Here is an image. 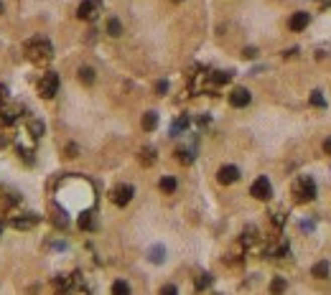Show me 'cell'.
<instances>
[{"mask_svg": "<svg viewBox=\"0 0 331 295\" xmlns=\"http://www.w3.org/2000/svg\"><path fill=\"white\" fill-rule=\"evenodd\" d=\"M311 272H313V277H328V262H323V260L316 262Z\"/></svg>", "mask_w": 331, "mask_h": 295, "instance_id": "obj_18", "label": "cell"}, {"mask_svg": "<svg viewBox=\"0 0 331 295\" xmlns=\"http://www.w3.org/2000/svg\"><path fill=\"white\" fill-rule=\"evenodd\" d=\"M250 92H247L244 87H237V89H232V94H229V105L232 107H247L250 105Z\"/></svg>", "mask_w": 331, "mask_h": 295, "instance_id": "obj_8", "label": "cell"}, {"mask_svg": "<svg viewBox=\"0 0 331 295\" xmlns=\"http://www.w3.org/2000/svg\"><path fill=\"white\" fill-rule=\"evenodd\" d=\"M112 292H115V295H128V292H130V285L122 282V280H117V282L112 285Z\"/></svg>", "mask_w": 331, "mask_h": 295, "instance_id": "obj_22", "label": "cell"}, {"mask_svg": "<svg viewBox=\"0 0 331 295\" xmlns=\"http://www.w3.org/2000/svg\"><path fill=\"white\" fill-rule=\"evenodd\" d=\"M107 33H110V36H120V33H122V23H120L117 18H110V21H107Z\"/></svg>", "mask_w": 331, "mask_h": 295, "instance_id": "obj_21", "label": "cell"}, {"mask_svg": "<svg viewBox=\"0 0 331 295\" xmlns=\"http://www.w3.org/2000/svg\"><path fill=\"white\" fill-rule=\"evenodd\" d=\"M308 23H311V16L308 13H293L291 16V21H288V26H291V31H296V33H301L303 28H308Z\"/></svg>", "mask_w": 331, "mask_h": 295, "instance_id": "obj_9", "label": "cell"}, {"mask_svg": "<svg viewBox=\"0 0 331 295\" xmlns=\"http://www.w3.org/2000/svg\"><path fill=\"white\" fill-rule=\"evenodd\" d=\"M79 229H85V232L95 229V219H92V214H81V217H79Z\"/></svg>", "mask_w": 331, "mask_h": 295, "instance_id": "obj_20", "label": "cell"}, {"mask_svg": "<svg viewBox=\"0 0 331 295\" xmlns=\"http://www.w3.org/2000/svg\"><path fill=\"white\" fill-rule=\"evenodd\" d=\"M217 181H219L222 186L237 183V181H239V168H237V165H222L219 171H217Z\"/></svg>", "mask_w": 331, "mask_h": 295, "instance_id": "obj_7", "label": "cell"}, {"mask_svg": "<svg viewBox=\"0 0 331 295\" xmlns=\"http://www.w3.org/2000/svg\"><path fill=\"white\" fill-rule=\"evenodd\" d=\"M186 125H189V120H186V117H181V120H176V122H174V128H171V133L176 135V133H181V130H186Z\"/></svg>", "mask_w": 331, "mask_h": 295, "instance_id": "obj_25", "label": "cell"}, {"mask_svg": "<svg viewBox=\"0 0 331 295\" xmlns=\"http://www.w3.org/2000/svg\"><path fill=\"white\" fill-rule=\"evenodd\" d=\"M323 153H326V155H331V135L323 140Z\"/></svg>", "mask_w": 331, "mask_h": 295, "instance_id": "obj_31", "label": "cell"}, {"mask_svg": "<svg viewBox=\"0 0 331 295\" xmlns=\"http://www.w3.org/2000/svg\"><path fill=\"white\" fill-rule=\"evenodd\" d=\"M212 285V275H199L196 277V290H204V287H209Z\"/></svg>", "mask_w": 331, "mask_h": 295, "instance_id": "obj_24", "label": "cell"}, {"mask_svg": "<svg viewBox=\"0 0 331 295\" xmlns=\"http://www.w3.org/2000/svg\"><path fill=\"white\" fill-rule=\"evenodd\" d=\"M311 105H313V107H326V100H323V94H321L318 89L311 92Z\"/></svg>", "mask_w": 331, "mask_h": 295, "instance_id": "obj_23", "label": "cell"}, {"mask_svg": "<svg viewBox=\"0 0 331 295\" xmlns=\"http://www.w3.org/2000/svg\"><path fill=\"white\" fill-rule=\"evenodd\" d=\"M138 160H140V165H153L155 163V148H143L140 153H138Z\"/></svg>", "mask_w": 331, "mask_h": 295, "instance_id": "obj_13", "label": "cell"}, {"mask_svg": "<svg viewBox=\"0 0 331 295\" xmlns=\"http://www.w3.org/2000/svg\"><path fill=\"white\" fill-rule=\"evenodd\" d=\"M270 290H273V292H283V290H285V280H283V277H275V280L270 282Z\"/></svg>", "mask_w": 331, "mask_h": 295, "instance_id": "obj_27", "label": "cell"}, {"mask_svg": "<svg viewBox=\"0 0 331 295\" xmlns=\"http://www.w3.org/2000/svg\"><path fill=\"white\" fill-rule=\"evenodd\" d=\"M150 260H153V262H163V247H160V244L150 249Z\"/></svg>", "mask_w": 331, "mask_h": 295, "instance_id": "obj_26", "label": "cell"}, {"mask_svg": "<svg viewBox=\"0 0 331 295\" xmlns=\"http://www.w3.org/2000/svg\"><path fill=\"white\" fill-rule=\"evenodd\" d=\"M250 196H253V199H258V201H268V199L273 196L270 178H268V176L255 178V181H253V186H250Z\"/></svg>", "mask_w": 331, "mask_h": 295, "instance_id": "obj_6", "label": "cell"}, {"mask_svg": "<svg viewBox=\"0 0 331 295\" xmlns=\"http://www.w3.org/2000/svg\"><path fill=\"white\" fill-rule=\"evenodd\" d=\"M100 13H102L100 0H81L79 8H76V18H81V21H97Z\"/></svg>", "mask_w": 331, "mask_h": 295, "instance_id": "obj_5", "label": "cell"}, {"mask_svg": "<svg viewBox=\"0 0 331 295\" xmlns=\"http://www.w3.org/2000/svg\"><path fill=\"white\" fill-rule=\"evenodd\" d=\"M36 89H38V94L44 97V100H51V97H56V92H59V74H54V71L44 74V76L38 79Z\"/></svg>", "mask_w": 331, "mask_h": 295, "instance_id": "obj_3", "label": "cell"}, {"mask_svg": "<svg viewBox=\"0 0 331 295\" xmlns=\"http://www.w3.org/2000/svg\"><path fill=\"white\" fill-rule=\"evenodd\" d=\"M0 13H3V6H0Z\"/></svg>", "mask_w": 331, "mask_h": 295, "instance_id": "obj_34", "label": "cell"}, {"mask_svg": "<svg viewBox=\"0 0 331 295\" xmlns=\"http://www.w3.org/2000/svg\"><path fill=\"white\" fill-rule=\"evenodd\" d=\"M174 3H181V0H174Z\"/></svg>", "mask_w": 331, "mask_h": 295, "instance_id": "obj_35", "label": "cell"}, {"mask_svg": "<svg viewBox=\"0 0 331 295\" xmlns=\"http://www.w3.org/2000/svg\"><path fill=\"white\" fill-rule=\"evenodd\" d=\"M160 292H163V295H174V292H179V290H176V285H166Z\"/></svg>", "mask_w": 331, "mask_h": 295, "instance_id": "obj_30", "label": "cell"}, {"mask_svg": "<svg viewBox=\"0 0 331 295\" xmlns=\"http://www.w3.org/2000/svg\"><path fill=\"white\" fill-rule=\"evenodd\" d=\"M36 224H38V217H36V214H23V217L11 219V227H13V229H31V227H36Z\"/></svg>", "mask_w": 331, "mask_h": 295, "instance_id": "obj_10", "label": "cell"}, {"mask_svg": "<svg viewBox=\"0 0 331 295\" xmlns=\"http://www.w3.org/2000/svg\"><path fill=\"white\" fill-rule=\"evenodd\" d=\"M140 125H143V130H145V133L155 130V128H158V115H155L153 110H150V112H145V115H143V122H140Z\"/></svg>", "mask_w": 331, "mask_h": 295, "instance_id": "obj_11", "label": "cell"}, {"mask_svg": "<svg viewBox=\"0 0 331 295\" xmlns=\"http://www.w3.org/2000/svg\"><path fill=\"white\" fill-rule=\"evenodd\" d=\"M28 133H31L33 138H41V135H44V122L31 120V122H28Z\"/></svg>", "mask_w": 331, "mask_h": 295, "instance_id": "obj_17", "label": "cell"}, {"mask_svg": "<svg viewBox=\"0 0 331 295\" xmlns=\"http://www.w3.org/2000/svg\"><path fill=\"white\" fill-rule=\"evenodd\" d=\"M176 186H179V183H176V178H174V176H163V178H160V183H158V188H160L163 193H174V191H176Z\"/></svg>", "mask_w": 331, "mask_h": 295, "instance_id": "obj_14", "label": "cell"}, {"mask_svg": "<svg viewBox=\"0 0 331 295\" xmlns=\"http://www.w3.org/2000/svg\"><path fill=\"white\" fill-rule=\"evenodd\" d=\"M133 196H135V188H133L130 183H117V186L110 191V201H112L115 206H128V204L133 201Z\"/></svg>", "mask_w": 331, "mask_h": 295, "instance_id": "obj_4", "label": "cell"}, {"mask_svg": "<svg viewBox=\"0 0 331 295\" xmlns=\"http://www.w3.org/2000/svg\"><path fill=\"white\" fill-rule=\"evenodd\" d=\"M8 102V87H6V84H0V107H3Z\"/></svg>", "mask_w": 331, "mask_h": 295, "instance_id": "obj_28", "label": "cell"}, {"mask_svg": "<svg viewBox=\"0 0 331 295\" xmlns=\"http://www.w3.org/2000/svg\"><path fill=\"white\" fill-rule=\"evenodd\" d=\"M176 160L184 163V165H191V163H194V153L186 150V148H179V150H176Z\"/></svg>", "mask_w": 331, "mask_h": 295, "instance_id": "obj_16", "label": "cell"}, {"mask_svg": "<svg viewBox=\"0 0 331 295\" xmlns=\"http://www.w3.org/2000/svg\"><path fill=\"white\" fill-rule=\"evenodd\" d=\"M155 92H158V94H166V92H169V81H158V84H155Z\"/></svg>", "mask_w": 331, "mask_h": 295, "instance_id": "obj_29", "label": "cell"}, {"mask_svg": "<svg viewBox=\"0 0 331 295\" xmlns=\"http://www.w3.org/2000/svg\"><path fill=\"white\" fill-rule=\"evenodd\" d=\"M244 56H247V59H255L258 51H255V49H244Z\"/></svg>", "mask_w": 331, "mask_h": 295, "instance_id": "obj_32", "label": "cell"}, {"mask_svg": "<svg viewBox=\"0 0 331 295\" xmlns=\"http://www.w3.org/2000/svg\"><path fill=\"white\" fill-rule=\"evenodd\" d=\"M13 122H16V112H13V110H6V107H0V125H3V128H11Z\"/></svg>", "mask_w": 331, "mask_h": 295, "instance_id": "obj_15", "label": "cell"}, {"mask_svg": "<svg viewBox=\"0 0 331 295\" xmlns=\"http://www.w3.org/2000/svg\"><path fill=\"white\" fill-rule=\"evenodd\" d=\"M270 222L275 227H283L285 224V209H275V212H270Z\"/></svg>", "mask_w": 331, "mask_h": 295, "instance_id": "obj_19", "label": "cell"}, {"mask_svg": "<svg viewBox=\"0 0 331 295\" xmlns=\"http://www.w3.org/2000/svg\"><path fill=\"white\" fill-rule=\"evenodd\" d=\"M79 81L85 84V87H92L95 84V69L92 66H81L79 69Z\"/></svg>", "mask_w": 331, "mask_h": 295, "instance_id": "obj_12", "label": "cell"}, {"mask_svg": "<svg viewBox=\"0 0 331 295\" xmlns=\"http://www.w3.org/2000/svg\"><path fill=\"white\" fill-rule=\"evenodd\" d=\"M291 193L296 199V204H311L316 199V183L311 176H298L291 186Z\"/></svg>", "mask_w": 331, "mask_h": 295, "instance_id": "obj_2", "label": "cell"}, {"mask_svg": "<svg viewBox=\"0 0 331 295\" xmlns=\"http://www.w3.org/2000/svg\"><path fill=\"white\" fill-rule=\"evenodd\" d=\"M0 234H3V222H0Z\"/></svg>", "mask_w": 331, "mask_h": 295, "instance_id": "obj_33", "label": "cell"}, {"mask_svg": "<svg viewBox=\"0 0 331 295\" xmlns=\"http://www.w3.org/2000/svg\"><path fill=\"white\" fill-rule=\"evenodd\" d=\"M26 56H28V61L31 64H36V66H44V64H49L51 61V56H54V46H51V41L49 38H31L28 44H26Z\"/></svg>", "mask_w": 331, "mask_h": 295, "instance_id": "obj_1", "label": "cell"}]
</instances>
